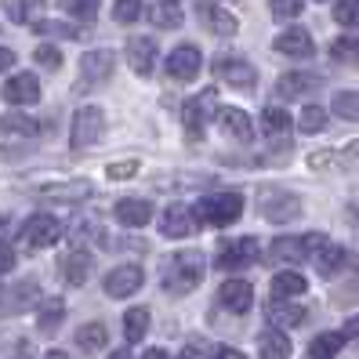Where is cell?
<instances>
[{
	"label": "cell",
	"instance_id": "obj_12",
	"mask_svg": "<svg viewBox=\"0 0 359 359\" xmlns=\"http://www.w3.org/2000/svg\"><path fill=\"white\" fill-rule=\"evenodd\" d=\"M113 215H116L120 225L142 229V225H149V218H153V203L142 200V196H123V200L113 203Z\"/></svg>",
	"mask_w": 359,
	"mask_h": 359
},
{
	"label": "cell",
	"instance_id": "obj_48",
	"mask_svg": "<svg viewBox=\"0 0 359 359\" xmlns=\"http://www.w3.org/2000/svg\"><path fill=\"white\" fill-rule=\"evenodd\" d=\"M305 250H309V255H316V250H320L323 243H327V236H323V232H305Z\"/></svg>",
	"mask_w": 359,
	"mask_h": 359
},
{
	"label": "cell",
	"instance_id": "obj_37",
	"mask_svg": "<svg viewBox=\"0 0 359 359\" xmlns=\"http://www.w3.org/2000/svg\"><path fill=\"white\" fill-rule=\"evenodd\" d=\"M330 58L334 62H355L359 58V36H337L330 44Z\"/></svg>",
	"mask_w": 359,
	"mask_h": 359
},
{
	"label": "cell",
	"instance_id": "obj_44",
	"mask_svg": "<svg viewBox=\"0 0 359 359\" xmlns=\"http://www.w3.org/2000/svg\"><path fill=\"white\" fill-rule=\"evenodd\" d=\"M33 58H36L44 69H58V66H62V51L51 48V44H40V48L33 51Z\"/></svg>",
	"mask_w": 359,
	"mask_h": 359
},
{
	"label": "cell",
	"instance_id": "obj_14",
	"mask_svg": "<svg viewBox=\"0 0 359 359\" xmlns=\"http://www.w3.org/2000/svg\"><path fill=\"white\" fill-rule=\"evenodd\" d=\"M218 128L229 135V138H236V142H250L255 138V123H250V116L243 109H236V105H222L218 109Z\"/></svg>",
	"mask_w": 359,
	"mask_h": 359
},
{
	"label": "cell",
	"instance_id": "obj_39",
	"mask_svg": "<svg viewBox=\"0 0 359 359\" xmlns=\"http://www.w3.org/2000/svg\"><path fill=\"white\" fill-rule=\"evenodd\" d=\"M302 11H305V0H272V18H280V22H290Z\"/></svg>",
	"mask_w": 359,
	"mask_h": 359
},
{
	"label": "cell",
	"instance_id": "obj_9",
	"mask_svg": "<svg viewBox=\"0 0 359 359\" xmlns=\"http://www.w3.org/2000/svg\"><path fill=\"white\" fill-rule=\"evenodd\" d=\"M113 69H116V55L109 51V48H98V51H88L80 58V88L83 83H102V80H109L113 76Z\"/></svg>",
	"mask_w": 359,
	"mask_h": 359
},
{
	"label": "cell",
	"instance_id": "obj_33",
	"mask_svg": "<svg viewBox=\"0 0 359 359\" xmlns=\"http://www.w3.org/2000/svg\"><path fill=\"white\" fill-rule=\"evenodd\" d=\"M203 15L210 18V29H215L218 36H236V29H240L236 15H229L225 8H203Z\"/></svg>",
	"mask_w": 359,
	"mask_h": 359
},
{
	"label": "cell",
	"instance_id": "obj_55",
	"mask_svg": "<svg viewBox=\"0 0 359 359\" xmlns=\"http://www.w3.org/2000/svg\"><path fill=\"white\" fill-rule=\"evenodd\" d=\"M109 359H131V352H123V348H120V352H113Z\"/></svg>",
	"mask_w": 359,
	"mask_h": 359
},
{
	"label": "cell",
	"instance_id": "obj_5",
	"mask_svg": "<svg viewBox=\"0 0 359 359\" xmlns=\"http://www.w3.org/2000/svg\"><path fill=\"white\" fill-rule=\"evenodd\" d=\"M215 73H218L225 83H232V88H240V91H250V88L258 83L255 66H250L247 58H236V55H218V58H215Z\"/></svg>",
	"mask_w": 359,
	"mask_h": 359
},
{
	"label": "cell",
	"instance_id": "obj_13",
	"mask_svg": "<svg viewBox=\"0 0 359 359\" xmlns=\"http://www.w3.org/2000/svg\"><path fill=\"white\" fill-rule=\"evenodd\" d=\"M91 193L95 189L88 178H69V182H55V185L40 189L44 200H62V203H83V200H91Z\"/></svg>",
	"mask_w": 359,
	"mask_h": 359
},
{
	"label": "cell",
	"instance_id": "obj_6",
	"mask_svg": "<svg viewBox=\"0 0 359 359\" xmlns=\"http://www.w3.org/2000/svg\"><path fill=\"white\" fill-rule=\"evenodd\" d=\"M58 236H62V222L51 218V215H33V218L22 225V243H26L29 250H44V247L58 243Z\"/></svg>",
	"mask_w": 359,
	"mask_h": 359
},
{
	"label": "cell",
	"instance_id": "obj_30",
	"mask_svg": "<svg viewBox=\"0 0 359 359\" xmlns=\"http://www.w3.org/2000/svg\"><path fill=\"white\" fill-rule=\"evenodd\" d=\"M105 341H109V330H105V323H83V327L76 330V345H80L83 352H98V348H105Z\"/></svg>",
	"mask_w": 359,
	"mask_h": 359
},
{
	"label": "cell",
	"instance_id": "obj_51",
	"mask_svg": "<svg viewBox=\"0 0 359 359\" xmlns=\"http://www.w3.org/2000/svg\"><path fill=\"white\" fill-rule=\"evenodd\" d=\"M11 62H15V55H11L8 48H0V73H4V69H11Z\"/></svg>",
	"mask_w": 359,
	"mask_h": 359
},
{
	"label": "cell",
	"instance_id": "obj_15",
	"mask_svg": "<svg viewBox=\"0 0 359 359\" xmlns=\"http://www.w3.org/2000/svg\"><path fill=\"white\" fill-rule=\"evenodd\" d=\"M4 102H11V105H33L36 98H40V80L33 76V73H15L8 83H4Z\"/></svg>",
	"mask_w": 359,
	"mask_h": 359
},
{
	"label": "cell",
	"instance_id": "obj_40",
	"mask_svg": "<svg viewBox=\"0 0 359 359\" xmlns=\"http://www.w3.org/2000/svg\"><path fill=\"white\" fill-rule=\"evenodd\" d=\"M62 8H66L69 15H76V18H83V22H95L98 0H62Z\"/></svg>",
	"mask_w": 359,
	"mask_h": 359
},
{
	"label": "cell",
	"instance_id": "obj_38",
	"mask_svg": "<svg viewBox=\"0 0 359 359\" xmlns=\"http://www.w3.org/2000/svg\"><path fill=\"white\" fill-rule=\"evenodd\" d=\"M113 18L123 22V26L138 22V18H142V0H116V4H113Z\"/></svg>",
	"mask_w": 359,
	"mask_h": 359
},
{
	"label": "cell",
	"instance_id": "obj_52",
	"mask_svg": "<svg viewBox=\"0 0 359 359\" xmlns=\"http://www.w3.org/2000/svg\"><path fill=\"white\" fill-rule=\"evenodd\" d=\"M182 359H207V355H203V348H200V345L193 341V345L185 348V355H182Z\"/></svg>",
	"mask_w": 359,
	"mask_h": 359
},
{
	"label": "cell",
	"instance_id": "obj_1",
	"mask_svg": "<svg viewBox=\"0 0 359 359\" xmlns=\"http://www.w3.org/2000/svg\"><path fill=\"white\" fill-rule=\"evenodd\" d=\"M207 276V258L200 250H178L163 265V290L167 294H193Z\"/></svg>",
	"mask_w": 359,
	"mask_h": 359
},
{
	"label": "cell",
	"instance_id": "obj_18",
	"mask_svg": "<svg viewBox=\"0 0 359 359\" xmlns=\"http://www.w3.org/2000/svg\"><path fill=\"white\" fill-rule=\"evenodd\" d=\"M348 265V250L345 247H337V243H323L320 250H316V272H320L323 280H334V276H341Z\"/></svg>",
	"mask_w": 359,
	"mask_h": 359
},
{
	"label": "cell",
	"instance_id": "obj_23",
	"mask_svg": "<svg viewBox=\"0 0 359 359\" xmlns=\"http://www.w3.org/2000/svg\"><path fill=\"white\" fill-rule=\"evenodd\" d=\"M258 355L262 359H290V341L280 327H265L258 334Z\"/></svg>",
	"mask_w": 359,
	"mask_h": 359
},
{
	"label": "cell",
	"instance_id": "obj_17",
	"mask_svg": "<svg viewBox=\"0 0 359 359\" xmlns=\"http://www.w3.org/2000/svg\"><path fill=\"white\" fill-rule=\"evenodd\" d=\"M193 229H196L193 207H182V203H175V207H167V210H163V218H160V232H163V236L178 240V236H189Z\"/></svg>",
	"mask_w": 359,
	"mask_h": 359
},
{
	"label": "cell",
	"instance_id": "obj_25",
	"mask_svg": "<svg viewBox=\"0 0 359 359\" xmlns=\"http://www.w3.org/2000/svg\"><path fill=\"white\" fill-rule=\"evenodd\" d=\"M207 102H210V95H200V98H189V102L182 105V120H185L189 138H200L203 120H207Z\"/></svg>",
	"mask_w": 359,
	"mask_h": 359
},
{
	"label": "cell",
	"instance_id": "obj_20",
	"mask_svg": "<svg viewBox=\"0 0 359 359\" xmlns=\"http://www.w3.org/2000/svg\"><path fill=\"white\" fill-rule=\"evenodd\" d=\"M269 323L272 327H280V330H290V327H302L305 323V309L294 302V298H276L269 305Z\"/></svg>",
	"mask_w": 359,
	"mask_h": 359
},
{
	"label": "cell",
	"instance_id": "obj_22",
	"mask_svg": "<svg viewBox=\"0 0 359 359\" xmlns=\"http://www.w3.org/2000/svg\"><path fill=\"white\" fill-rule=\"evenodd\" d=\"M320 88H323V76H316V73H283L280 83H276V91L283 98L309 95V91H320Z\"/></svg>",
	"mask_w": 359,
	"mask_h": 359
},
{
	"label": "cell",
	"instance_id": "obj_10",
	"mask_svg": "<svg viewBox=\"0 0 359 359\" xmlns=\"http://www.w3.org/2000/svg\"><path fill=\"white\" fill-rule=\"evenodd\" d=\"M142 283H145V272L138 265H120L105 276V294L109 298H131Z\"/></svg>",
	"mask_w": 359,
	"mask_h": 359
},
{
	"label": "cell",
	"instance_id": "obj_16",
	"mask_svg": "<svg viewBox=\"0 0 359 359\" xmlns=\"http://www.w3.org/2000/svg\"><path fill=\"white\" fill-rule=\"evenodd\" d=\"M218 302L229 312H247L250 305H255V287H250L247 280H225L222 290H218Z\"/></svg>",
	"mask_w": 359,
	"mask_h": 359
},
{
	"label": "cell",
	"instance_id": "obj_31",
	"mask_svg": "<svg viewBox=\"0 0 359 359\" xmlns=\"http://www.w3.org/2000/svg\"><path fill=\"white\" fill-rule=\"evenodd\" d=\"M62 316H66V302L62 298H48L44 305H40V316H36V323L44 334H55L58 323H62Z\"/></svg>",
	"mask_w": 359,
	"mask_h": 359
},
{
	"label": "cell",
	"instance_id": "obj_26",
	"mask_svg": "<svg viewBox=\"0 0 359 359\" xmlns=\"http://www.w3.org/2000/svg\"><path fill=\"white\" fill-rule=\"evenodd\" d=\"M305 276L302 272H276L272 276V283H269V290H272V298H298V294H305Z\"/></svg>",
	"mask_w": 359,
	"mask_h": 359
},
{
	"label": "cell",
	"instance_id": "obj_43",
	"mask_svg": "<svg viewBox=\"0 0 359 359\" xmlns=\"http://www.w3.org/2000/svg\"><path fill=\"white\" fill-rule=\"evenodd\" d=\"M36 294H40L36 283H33V280H22V283L15 287V309H29V305L36 302Z\"/></svg>",
	"mask_w": 359,
	"mask_h": 359
},
{
	"label": "cell",
	"instance_id": "obj_45",
	"mask_svg": "<svg viewBox=\"0 0 359 359\" xmlns=\"http://www.w3.org/2000/svg\"><path fill=\"white\" fill-rule=\"evenodd\" d=\"M105 175H109L113 182H128L131 175H138V160H123V163H109V167H105Z\"/></svg>",
	"mask_w": 359,
	"mask_h": 359
},
{
	"label": "cell",
	"instance_id": "obj_3",
	"mask_svg": "<svg viewBox=\"0 0 359 359\" xmlns=\"http://www.w3.org/2000/svg\"><path fill=\"white\" fill-rule=\"evenodd\" d=\"M105 131V113L98 109V105H83V109H76L73 116V131H69V149H91V145L102 138Z\"/></svg>",
	"mask_w": 359,
	"mask_h": 359
},
{
	"label": "cell",
	"instance_id": "obj_42",
	"mask_svg": "<svg viewBox=\"0 0 359 359\" xmlns=\"http://www.w3.org/2000/svg\"><path fill=\"white\" fill-rule=\"evenodd\" d=\"M0 4H4V15L11 18V22H29V0H0Z\"/></svg>",
	"mask_w": 359,
	"mask_h": 359
},
{
	"label": "cell",
	"instance_id": "obj_4",
	"mask_svg": "<svg viewBox=\"0 0 359 359\" xmlns=\"http://www.w3.org/2000/svg\"><path fill=\"white\" fill-rule=\"evenodd\" d=\"M298 215H302V200L294 193H287V189H262V218L265 222L283 225V222H294Z\"/></svg>",
	"mask_w": 359,
	"mask_h": 359
},
{
	"label": "cell",
	"instance_id": "obj_24",
	"mask_svg": "<svg viewBox=\"0 0 359 359\" xmlns=\"http://www.w3.org/2000/svg\"><path fill=\"white\" fill-rule=\"evenodd\" d=\"M58 269H62V280L80 287V283H88V276H91V258L83 255V250H73L69 258L58 262Z\"/></svg>",
	"mask_w": 359,
	"mask_h": 359
},
{
	"label": "cell",
	"instance_id": "obj_35",
	"mask_svg": "<svg viewBox=\"0 0 359 359\" xmlns=\"http://www.w3.org/2000/svg\"><path fill=\"white\" fill-rule=\"evenodd\" d=\"M0 131L4 135H36V120L26 116V113H8V116H0Z\"/></svg>",
	"mask_w": 359,
	"mask_h": 359
},
{
	"label": "cell",
	"instance_id": "obj_54",
	"mask_svg": "<svg viewBox=\"0 0 359 359\" xmlns=\"http://www.w3.org/2000/svg\"><path fill=\"white\" fill-rule=\"evenodd\" d=\"M44 359H69V355L62 352V348H51V352H44Z\"/></svg>",
	"mask_w": 359,
	"mask_h": 359
},
{
	"label": "cell",
	"instance_id": "obj_21",
	"mask_svg": "<svg viewBox=\"0 0 359 359\" xmlns=\"http://www.w3.org/2000/svg\"><path fill=\"white\" fill-rule=\"evenodd\" d=\"M269 258H272V262H280V265H298V262L309 258L305 240H302V236H280L276 243L269 247Z\"/></svg>",
	"mask_w": 359,
	"mask_h": 359
},
{
	"label": "cell",
	"instance_id": "obj_41",
	"mask_svg": "<svg viewBox=\"0 0 359 359\" xmlns=\"http://www.w3.org/2000/svg\"><path fill=\"white\" fill-rule=\"evenodd\" d=\"M334 18L348 29H359V0H341V4L334 8Z\"/></svg>",
	"mask_w": 359,
	"mask_h": 359
},
{
	"label": "cell",
	"instance_id": "obj_28",
	"mask_svg": "<svg viewBox=\"0 0 359 359\" xmlns=\"http://www.w3.org/2000/svg\"><path fill=\"white\" fill-rule=\"evenodd\" d=\"M341 348H345L341 330H327V334H320V337H312V345H309L312 359H334Z\"/></svg>",
	"mask_w": 359,
	"mask_h": 359
},
{
	"label": "cell",
	"instance_id": "obj_2",
	"mask_svg": "<svg viewBox=\"0 0 359 359\" xmlns=\"http://www.w3.org/2000/svg\"><path fill=\"white\" fill-rule=\"evenodd\" d=\"M243 215V196L240 193H210L193 207V218L200 225H232Z\"/></svg>",
	"mask_w": 359,
	"mask_h": 359
},
{
	"label": "cell",
	"instance_id": "obj_11",
	"mask_svg": "<svg viewBox=\"0 0 359 359\" xmlns=\"http://www.w3.org/2000/svg\"><path fill=\"white\" fill-rule=\"evenodd\" d=\"M156 40L153 36H131L128 40V62L138 76H149L156 69Z\"/></svg>",
	"mask_w": 359,
	"mask_h": 359
},
{
	"label": "cell",
	"instance_id": "obj_49",
	"mask_svg": "<svg viewBox=\"0 0 359 359\" xmlns=\"http://www.w3.org/2000/svg\"><path fill=\"white\" fill-rule=\"evenodd\" d=\"M341 337H345V341H352V345H359V316H352V320L345 323Z\"/></svg>",
	"mask_w": 359,
	"mask_h": 359
},
{
	"label": "cell",
	"instance_id": "obj_47",
	"mask_svg": "<svg viewBox=\"0 0 359 359\" xmlns=\"http://www.w3.org/2000/svg\"><path fill=\"white\" fill-rule=\"evenodd\" d=\"M11 269H15V247L0 240V272H11Z\"/></svg>",
	"mask_w": 359,
	"mask_h": 359
},
{
	"label": "cell",
	"instance_id": "obj_27",
	"mask_svg": "<svg viewBox=\"0 0 359 359\" xmlns=\"http://www.w3.org/2000/svg\"><path fill=\"white\" fill-rule=\"evenodd\" d=\"M149 22L160 29H178L182 26V8L175 0H160V4H149Z\"/></svg>",
	"mask_w": 359,
	"mask_h": 359
},
{
	"label": "cell",
	"instance_id": "obj_7",
	"mask_svg": "<svg viewBox=\"0 0 359 359\" xmlns=\"http://www.w3.org/2000/svg\"><path fill=\"white\" fill-rule=\"evenodd\" d=\"M200 66H203V55L193 44H182V48H175L171 55H167V76L178 80V83L196 80L200 76Z\"/></svg>",
	"mask_w": 359,
	"mask_h": 359
},
{
	"label": "cell",
	"instance_id": "obj_36",
	"mask_svg": "<svg viewBox=\"0 0 359 359\" xmlns=\"http://www.w3.org/2000/svg\"><path fill=\"white\" fill-rule=\"evenodd\" d=\"M330 109L341 120H359V91H334Z\"/></svg>",
	"mask_w": 359,
	"mask_h": 359
},
{
	"label": "cell",
	"instance_id": "obj_29",
	"mask_svg": "<svg viewBox=\"0 0 359 359\" xmlns=\"http://www.w3.org/2000/svg\"><path fill=\"white\" fill-rule=\"evenodd\" d=\"M149 323H153V316H149V309H128V316H123V334H128V341L135 345V341H142L145 337V330H149Z\"/></svg>",
	"mask_w": 359,
	"mask_h": 359
},
{
	"label": "cell",
	"instance_id": "obj_19",
	"mask_svg": "<svg viewBox=\"0 0 359 359\" xmlns=\"http://www.w3.org/2000/svg\"><path fill=\"white\" fill-rule=\"evenodd\" d=\"M276 51H280V55H290V58H309V55L316 51L312 33H309V29H302V26L283 29V33L276 36Z\"/></svg>",
	"mask_w": 359,
	"mask_h": 359
},
{
	"label": "cell",
	"instance_id": "obj_34",
	"mask_svg": "<svg viewBox=\"0 0 359 359\" xmlns=\"http://www.w3.org/2000/svg\"><path fill=\"white\" fill-rule=\"evenodd\" d=\"M323 128H327V109H323V105H305L302 116H298V131H305V135H320Z\"/></svg>",
	"mask_w": 359,
	"mask_h": 359
},
{
	"label": "cell",
	"instance_id": "obj_50",
	"mask_svg": "<svg viewBox=\"0 0 359 359\" xmlns=\"http://www.w3.org/2000/svg\"><path fill=\"white\" fill-rule=\"evenodd\" d=\"M210 359H247L240 348H229V345H218L215 348V355H210Z\"/></svg>",
	"mask_w": 359,
	"mask_h": 359
},
{
	"label": "cell",
	"instance_id": "obj_46",
	"mask_svg": "<svg viewBox=\"0 0 359 359\" xmlns=\"http://www.w3.org/2000/svg\"><path fill=\"white\" fill-rule=\"evenodd\" d=\"M36 33H48V36H80L76 26H66V22H36Z\"/></svg>",
	"mask_w": 359,
	"mask_h": 359
},
{
	"label": "cell",
	"instance_id": "obj_8",
	"mask_svg": "<svg viewBox=\"0 0 359 359\" xmlns=\"http://www.w3.org/2000/svg\"><path fill=\"white\" fill-rule=\"evenodd\" d=\"M262 258V243L255 240V236H240L236 243H229L222 255H218V269H225V272H232V269H247V265H255Z\"/></svg>",
	"mask_w": 359,
	"mask_h": 359
},
{
	"label": "cell",
	"instance_id": "obj_53",
	"mask_svg": "<svg viewBox=\"0 0 359 359\" xmlns=\"http://www.w3.org/2000/svg\"><path fill=\"white\" fill-rule=\"evenodd\" d=\"M142 359H171V355H167V352H163V348H149V352H145V355H142Z\"/></svg>",
	"mask_w": 359,
	"mask_h": 359
},
{
	"label": "cell",
	"instance_id": "obj_32",
	"mask_svg": "<svg viewBox=\"0 0 359 359\" xmlns=\"http://www.w3.org/2000/svg\"><path fill=\"white\" fill-rule=\"evenodd\" d=\"M262 128H265V135H283V131L294 128V116H290L287 109H280V105H265Z\"/></svg>",
	"mask_w": 359,
	"mask_h": 359
}]
</instances>
